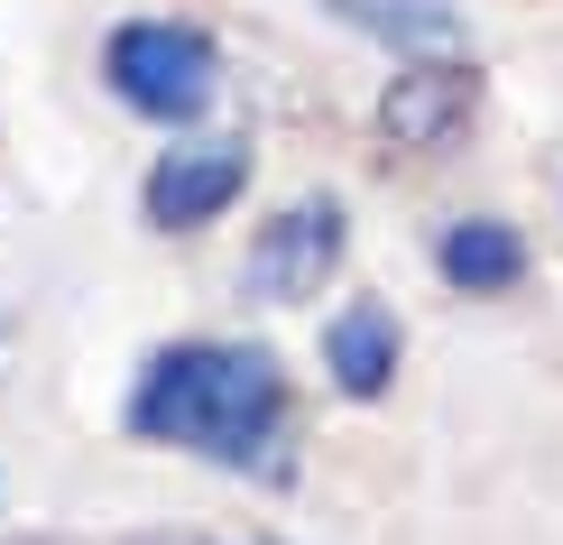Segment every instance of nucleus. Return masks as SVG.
<instances>
[{
  "instance_id": "obj_5",
  "label": "nucleus",
  "mask_w": 563,
  "mask_h": 545,
  "mask_svg": "<svg viewBox=\"0 0 563 545\" xmlns=\"http://www.w3.org/2000/svg\"><path fill=\"white\" fill-rule=\"evenodd\" d=\"M241 195H250V149L241 139H185V149H167L148 167V185H139V204H148L157 231H203Z\"/></svg>"
},
{
  "instance_id": "obj_6",
  "label": "nucleus",
  "mask_w": 563,
  "mask_h": 545,
  "mask_svg": "<svg viewBox=\"0 0 563 545\" xmlns=\"http://www.w3.org/2000/svg\"><path fill=\"white\" fill-rule=\"evenodd\" d=\"M434 269H443L453 296H508V287H527L536 250H527L518 222H499V212H462V222L434 241Z\"/></svg>"
},
{
  "instance_id": "obj_3",
  "label": "nucleus",
  "mask_w": 563,
  "mask_h": 545,
  "mask_svg": "<svg viewBox=\"0 0 563 545\" xmlns=\"http://www.w3.org/2000/svg\"><path fill=\"white\" fill-rule=\"evenodd\" d=\"M342 250H351V212L333 195H296L277 222H260L241 277H250V296H268V305H305V296L333 287Z\"/></svg>"
},
{
  "instance_id": "obj_2",
  "label": "nucleus",
  "mask_w": 563,
  "mask_h": 545,
  "mask_svg": "<svg viewBox=\"0 0 563 545\" xmlns=\"http://www.w3.org/2000/svg\"><path fill=\"white\" fill-rule=\"evenodd\" d=\"M102 75H111V92H121L139 121L195 130L203 111H213V92H222V56H213V37L185 29V19H130V29H111V46H102Z\"/></svg>"
},
{
  "instance_id": "obj_7",
  "label": "nucleus",
  "mask_w": 563,
  "mask_h": 545,
  "mask_svg": "<svg viewBox=\"0 0 563 545\" xmlns=\"http://www.w3.org/2000/svg\"><path fill=\"white\" fill-rule=\"evenodd\" d=\"M397 361H407V342H397V315L379 296H351L333 324H323V370H333V389L342 397H388V379H397Z\"/></svg>"
},
{
  "instance_id": "obj_8",
  "label": "nucleus",
  "mask_w": 563,
  "mask_h": 545,
  "mask_svg": "<svg viewBox=\"0 0 563 545\" xmlns=\"http://www.w3.org/2000/svg\"><path fill=\"white\" fill-rule=\"evenodd\" d=\"M342 29L397 46V56H462V10L453 0H323Z\"/></svg>"
},
{
  "instance_id": "obj_4",
  "label": "nucleus",
  "mask_w": 563,
  "mask_h": 545,
  "mask_svg": "<svg viewBox=\"0 0 563 545\" xmlns=\"http://www.w3.org/2000/svg\"><path fill=\"white\" fill-rule=\"evenodd\" d=\"M472 111H481V65L472 56H407L379 92V139L388 149H453Z\"/></svg>"
},
{
  "instance_id": "obj_1",
  "label": "nucleus",
  "mask_w": 563,
  "mask_h": 545,
  "mask_svg": "<svg viewBox=\"0 0 563 545\" xmlns=\"http://www.w3.org/2000/svg\"><path fill=\"white\" fill-rule=\"evenodd\" d=\"M130 444H157V454H195L231 471V481H296V397L277 351L260 342H167L148 351L130 389Z\"/></svg>"
},
{
  "instance_id": "obj_9",
  "label": "nucleus",
  "mask_w": 563,
  "mask_h": 545,
  "mask_svg": "<svg viewBox=\"0 0 563 545\" xmlns=\"http://www.w3.org/2000/svg\"><path fill=\"white\" fill-rule=\"evenodd\" d=\"M139 545H203V536H139ZM250 545H277V536H250Z\"/></svg>"
}]
</instances>
